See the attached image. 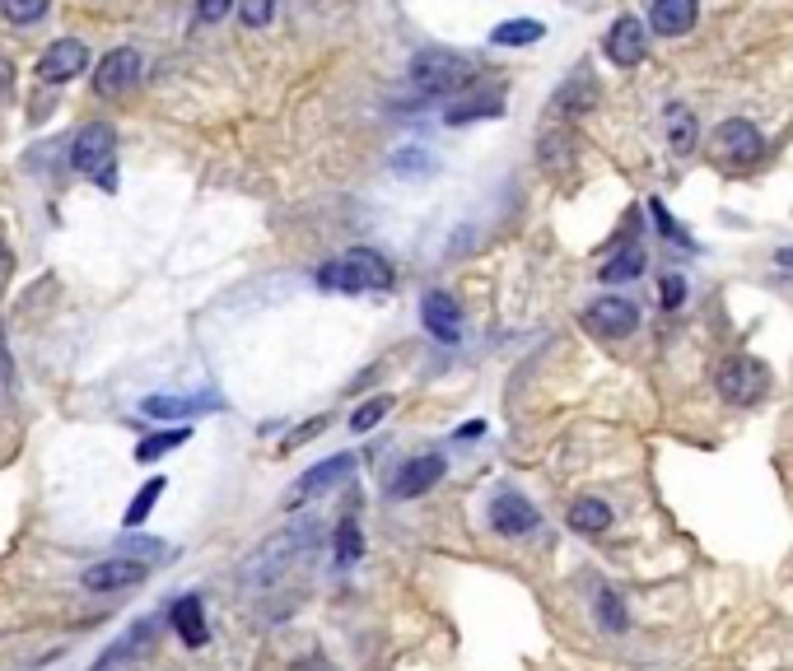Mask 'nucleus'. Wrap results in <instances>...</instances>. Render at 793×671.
I'll return each instance as SVG.
<instances>
[{"mask_svg": "<svg viewBox=\"0 0 793 671\" xmlns=\"http://www.w3.org/2000/svg\"><path fill=\"white\" fill-rule=\"evenodd\" d=\"M546 38V23L542 19H509V23H495L490 42L495 47H533Z\"/></svg>", "mask_w": 793, "mask_h": 671, "instance_id": "obj_23", "label": "nucleus"}, {"mask_svg": "<svg viewBox=\"0 0 793 671\" xmlns=\"http://www.w3.org/2000/svg\"><path fill=\"white\" fill-rule=\"evenodd\" d=\"M238 19H244V29H267L276 19V0H238Z\"/></svg>", "mask_w": 793, "mask_h": 671, "instance_id": "obj_33", "label": "nucleus"}, {"mask_svg": "<svg viewBox=\"0 0 793 671\" xmlns=\"http://www.w3.org/2000/svg\"><path fill=\"white\" fill-rule=\"evenodd\" d=\"M648 214H654V220H658V233L667 238V243H682V248H695L691 243V233L677 224V220H672V214H667V206L663 201H648Z\"/></svg>", "mask_w": 793, "mask_h": 671, "instance_id": "obj_34", "label": "nucleus"}, {"mask_svg": "<svg viewBox=\"0 0 793 671\" xmlns=\"http://www.w3.org/2000/svg\"><path fill=\"white\" fill-rule=\"evenodd\" d=\"M597 99H603V89H597L593 70H588V66H579V70H574V76L556 89V99H551V112L565 117V122H574V117L593 112V108H597Z\"/></svg>", "mask_w": 793, "mask_h": 671, "instance_id": "obj_16", "label": "nucleus"}, {"mask_svg": "<svg viewBox=\"0 0 793 671\" xmlns=\"http://www.w3.org/2000/svg\"><path fill=\"white\" fill-rule=\"evenodd\" d=\"M448 471V458L444 452H420L412 458L397 475H393V499H416V494H429Z\"/></svg>", "mask_w": 793, "mask_h": 671, "instance_id": "obj_13", "label": "nucleus"}, {"mask_svg": "<svg viewBox=\"0 0 793 671\" xmlns=\"http://www.w3.org/2000/svg\"><path fill=\"white\" fill-rule=\"evenodd\" d=\"M70 168L103 191H117V131L108 122H85L70 140Z\"/></svg>", "mask_w": 793, "mask_h": 671, "instance_id": "obj_4", "label": "nucleus"}, {"mask_svg": "<svg viewBox=\"0 0 793 671\" xmlns=\"http://www.w3.org/2000/svg\"><path fill=\"white\" fill-rule=\"evenodd\" d=\"M537 522H542V513L527 503V494L499 490L490 499V527H495L499 537H527V532H537Z\"/></svg>", "mask_w": 793, "mask_h": 671, "instance_id": "obj_12", "label": "nucleus"}, {"mask_svg": "<svg viewBox=\"0 0 793 671\" xmlns=\"http://www.w3.org/2000/svg\"><path fill=\"white\" fill-rule=\"evenodd\" d=\"M537 163H542V173L546 178H556L565 182L574 173V136L565 127H546L537 136Z\"/></svg>", "mask_w": 793, "mask_h": 671, "instance_id": "obj_17", "label": "nucleus"}, {"mask_svg": "<svg viewBox=\"0 0 793 671\" xmlns=\"http://www.w3.org/2000/svg\"><path fill=\"white\" fill-rule=\"evenodd\" d=\"M314 541H318V522H314V518H304V522H295V527H285V532L267 537V541H261V545L252 550V555H248V564H244V583H252V588L276 583L280 573L290 569Z\"/></svg>", "mask_w": 793, "mask_h": 671, "instance_id": "obj_2", "label": "nucleus"}, {"mask_svg": "<svg viewBox=\"0 0 793 671\" xmlns=\"http://www.w3.org/2000/svg\"><path fill=\"white\" fill-rule=\"evenodd\" d=\"M765 150V136L747 122V117H728V122H718L714 127V140H710V154L718 163H728V168H747L756 163Z\"/></svg>", "mask_w": 793, "mask_h": 671, "instance_id": "obj_6", "label": "nucleus"}, {"mask_svg": "<svg viewBox=\"0 0 793 671\" xmlns=\"http://www.w3.org/2000/svg\"><path fill=\"white\" fill-rule=\"evenodd\" d=\"M486 117H504V99L499 93H480V99H453L444 122L448 127H472V122H486Z\"/></svg>", "mask_w": 793, "mask_h": 671, "instance_id": "obj_21", "label": "nucleus"}, {"mask_svg": "<svg viewBox=\"0 0 793 671\" xmlns=\"http://www.w3.org/2000/svg\"><path fill=\"white\" fill-rule=\"evenodd\" d=\"M667 146L677 154L695 150V117L686 108H667Z\"/></svg>", "mask_w": 793, "mask_h": 671, "instance_id": "obj_28", "label": "nucleus"}, {"mask_svg": "<svg viewBox=\"0 0 793 671\" xmlns=\"http://www.w3.org/2000/svg\"><path fill=\"white\" fill-rule=\"evenodd\" d=\"M597 625H603V634H626V630H631L626 597H621L616 588H603V592H597Z\"/></svg>", "mask_w": 793, "mask_h": 671, "instance_id": "obj_25", "label": "nucleus"}, {"mask_svg": "<svg viewBox=\"0 0 793 671\" xmlns=\"http://www.w3.org/2000/svg\"><path fill=\"white\" fill-rule=\"evenodd\" d=\"M658 294H663V308L672 313V308H682V303H686V280H682L677 271H667L663 284H658Z\"/></svg>", "mask_w": 793, "mask_h": 671, "instance_id": "obj_35", "label": "nucleus"}, {"mask_svg": "<svg viewBox=\"0 0 793 671\" xmlns=\"http://www.w3.org/2000/svg\"><path fill=\"white\" fill-rule=\"evenodd\" d=\"M420 322H425V331L435 336L439 345H458L463 341V308H458V299L444 294V290H429L420 299Z\"/></svg>", "mask_w": 793, "mask_h": 671, "instance_id": "obj_11", "label": "nucleus"}, {"mask_svg": "<svg viewBox=\"0 0 793 671\" xmlns=\"http://www.w3.org/2000/svg\"><path fill=\"white\" fill-rule=\"evenodd\" d=\"M393 173L397 178H429V173H435V168H439V159L435 154H429V146H402L397 154H393Z\"/></svg>", "mask_w": 793, "mask_h": 671, "instance_id": "obj_26", "label": "nucleus"}, {"mask_svg": "<svg viewBox=\"0 0 793 671\" xmlns=\"http://www.w3.org/2000/svg\"><path fill=\"white\" fill-rule=\"evenodd\" d=\"M695 19H701L695 0H654V6H648V29L658 38H686L695 29Z\"/></svg>", "mask_w": 793, "mask_h": 671, "instance_id": "obj_18", "label": "nucleus"}, {"mask_svg": "<svg viewBox=\"0 0 793 671\" xmlns=\"http://www.w3.org/2000/svg\"><path fill=\"white\" fill-rule=\"evenodd\" d=\"M336 560L341 564H359L365 560V537H359V522L346 518L341 527H336Z\"/></svg>", "mask_w": 793, "mask_h": 671, "instance_id": "obj_30", "label": "nucleus"}, {"mask_svg": "<svg viewBox=\"0 0 793 671\" xmlns=\"http://www.w3.org/2000/svg\"><path fill=\"white\" fill-rule=\"evenodd\" d=\"M406 76H412L420 99H453V93L472 89L476 66H472V57L448 52V47H425V52L412 57V70H406Z\"/></svg>", "mask_w": 793, "mask_h": 671, "instance_id": "obj_1", "label": "nucleus"}, {"mask_svg": "<svg viewBox=\"0 0 793 671\" xmlns=\"http://www.w3.org/2000/svg\"><path fill=\"white\" fill-rule=\"evenodd\" d=\"M603 52H607L612 66H640V61H644V52H648V29L640 23V14H621V19L612 23L607 38H603Z\"/></svg>", "mask_w": 793, "mask_h": 671, "instance_id": "obj_15", "label": "nucleus"}, {"mask_svg": "<svg viewBox=\"0 0 793 671\" xmlns=\"http://www.w3.org/2000/svg\"><path fill=\"white\" fill-rule=\"evenodd\" d=\"M47 10H52V0H0V14H6L10 23H19V29L38 23Z\"/></svg>", "mask_w": 793, "mask_h": 671, "instance_id": "obj_32", "label": "nucleus"}, {"mask_svg": "<svg viewBox=\"0 0 793 671\" xmlns=\"http://www.w3.org/2000/svg\"><path fill=\"white\" fill-rule=\"evenodd\" d=\"M350 471H355V452H336V458H327V462H318V467H308V471L299 475V481H295V490L285 494V509H299L304 499L327 494L331 485H341Z\"/></svg>", "mask_w": 793, "mask_h": 671, "instance_id": "obj_10", "label": "nucleus"}, {"mask_svg": "<svg viewBox=\"0 0 793 671\" xmlns=\"http://www.w3.org/2000/svg\"><path fill=\"white\" fill-rule=\"evenodd\" d=\"M584 327L593 336H607V341H621V336H631L640 327V308L631 299H621V294H603V299H593L584 308Z\"/></svg>", "mask_w": 793, "mask_h": 671, "instance_id": "obj_8", "label": "nucleus"}, {"mask_svg": "<svg viewBox=\"0 0 793 671\" xmlns=\"http://www.w3.org/2000/svg\"><path fill=\"white\" fill-rule=\"evenodd\" d=\"M323 429H327V415H318V420H308V424L290 429V434H285V443H280V452H290V448H299V443H308V439H318Z\"/></svg>", "mask_w": 793, "mask_h": 671, "instance_id": "obj_36", "label": "nucleus"}, {"mask_svg": "<svg viewBox=\"0 0 793 671\" xmlns=\"http://www.w3.org/2000/svg\"><path fill=\"white\" fill-rule=\"evenodd\" d=\"M714 388L728 405H756L765 392H771V369H765L761 359H752V354H733V359L718 364Z\"/></svg>", "mask_w": 793, "mask_h": 671, "instance_id": "obj_5", "label": "nucleus"}, {"mask_svg": "<svg viewBox=\"0 0 793 671\" xmlns=\"http://www.w3.org/2000/svg\"><path fill=\"white\" fill-rule=\"evenodd\" d=\"M10 93H14V61L0 57V103H6Z\"/></svg>", "mask_w": 793, "mask_h": 671, "instance_id": "obj_38", "label": "nucleus"}, {"mask_svg": "<svg viewBox=\"0 0 793 671\" xmlns=\"http://www.w3.org/2000/svg\"><path fill=\"white\" fill-rule=\"evenodd\" d=\"M146 564L140 560H127V555H112V560H99V564H89L80 573V583L85 592H122V588H136V583H146Z\"/></svg>", "mask_w": 793, "mask_h": 671, "instance_id": "obj_14", "label": "nucleus"}, {"mask_svg": "<svg viewBox=\"0 0 793 671\" xmlns=\"http://www.w3.org/2000/svg\"><path fill=\"white\" fill-rule=\"evenodd\" d=\"M168 620H174V634L187 643V649H201V643L210 639V625H206V607L197 592H187L174 602V611H168Z\"/></svg>", "mask_w": 793, "mask_h": 671, "instance_id": "obj_20", "label": "nucleus"}, {"mask_svg": "<svg viewBox=\"0 0 793 671\" xmlns=\"http://www.w3.org/2000/svg\"><path fill=\"white\" fill-rule=\"evenodd\" d=\"M569 527L579 537H603L607 527H612V509L603 499H593V494H584V499H574L569 503Z\"/></svg>", "mask_w": 793, "mask_h": 671, "instance_id": "obj_22", "label": "nucleus"}, {"mask_svg": "<svg viewBox=\"0 0 793 671\" xmlns=\"http://www.w3.org/2000/svg\"><path fill=\"white\" fill-rule=\"evenodd\" d=\"M318 284L323 290H336V294L393 290V267H388V257H378L374 248H350L346 257L327 261V267L318 271Z\"/></svg>", "mask_w": 793, "mask_h": 671, "instance_id": "obj_3", "label": "nucleus"}, {"mask_svg": "<svg viewBox=\"0 0 793 671\" xmlns=\"http://www.w3.org/2000/svg\"><path fill=\"white\" fill-rule=\"evenodd\" d=\"M187 434H191V429H163V434H150V439H140L136 443V462H159V458H168V452H174V448H182L187 443Z\"/></svg>", "mask_w": 793, "mask_h": 671, "instance_id": "obj_27", "label": "nucleus"}, {"mask_svg": "<svg viewBox=\"0 0 793 671\" xmlns=\"http://www.w3.org/2000/svg\"><path fill=\"white\" fill-rule=\"evenodd\" d=\"M393 405H397V397H388V392H383V397H369V401H359V411L350 415V429H355V434H369V429H374L383 415H388Z\"/></svg>", "mask_w": 793, "mask_h": 671, "instance_id": "obj_31", "label": "nucleus"}, {"mask_svg": "<svg viewBox=\"0 0 793 671\" xmlns=\"http://www.w3.org/2000/svg\"><path fill=\"white\" fill-rule=\"evenodd\" d=\"M85 66H89V47L80 38H57L52 47H42V57H38V80L47 89H57V84H70L76 76H85Z\"/></svg>", "mask_w": 793, "mask_h": 671, "instance_id": "obj_7", "label": "nucleus"}, {"mask_svg": "<svg viewBox=\"0 0 793 671\" xmlns=\"http://www.w3.org/2000/svg\"><path fill=\"white\" fill-rule=\"evenodd\" d=\"M163 485H168V481H163V475H155V481H146V485H140V494H136V499L127 503V518H122V522L131 527V532H136V527H140V522H146V518L155 513V503H159V494H163Z\"/></svg>", "mask_w": 793, "mask_h": 671, "instance_id": "obj_29", "label": "nucleus"}, {"mask_svg": "<svg viewBox=\"0 0 793 671\" xmlns=\"http://www.w3.org/2000/svg\"><path fill=\"white\" fill-rule=\"evenodd\" d=\"M229 10H238V0H197V19L201 23H220Z\"/></svg>", "mask_w": 793, "mask_h": 671, "instance_id": "obj_37", "label": "nucleus"}, {"mask_svg": "<svg viewBox=\"0 0 793 671\" xmlns=\"http://www.w3.org/2000/svg\"><path fill=\"white\" fill-rule=\"evenodd\" d=\"M220 405L215 392H201V397H146L140 401V415L150 420H191V415H206Z\"/></svg>", "mask_w": 793, "mask_h": 671, "instance_id": "obj_19", "label": "nucleus"}, {"mask_svg": "<svg viewBox=\"0 0 793 671\" xmlns=\"http://www.w3.org/2000/svg\"><path fill=\"white\" fill-rule=\"evenodd\" d=\"M644 267H648L644 248H640V243H631V248H621L612 261H603V280H607V284H626V280H640V276H644Z\"/></svg>", "mask_w": 793, "mask_h": 671, "instance_id": "obj_24", "label": "nucleus"}, {"mask_svg": "<svg viewBox=\"0 0 793 671\" xmlns=\"http://www.w3.org/2000/svg\"><path fill=\"white\" fill-rule=\"evenodd\" d=\"M136 80H140V52L136 47H112L108 57H99V70H93V93L99 99H122Z\"/></svg>", "mask_w": 793, "mask_h": 671, "instance_id": "obj_9", "label": "nucleus"}]
</instances>
